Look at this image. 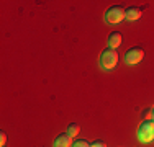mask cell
Returning a JSON list of instances; mask_svg holds the SVG:
<instances>
[{"instance_id": "ba28073f", "label": "cell", "mask_w": 154, "mask_h": 147, "mask_svg": "<svg viewBox=\"0 0 154 147\" xmlns=\"http://www.w3.org/2000/svg\"><path fill=\"white\" fill-rule=\"evenodd\" d=\"M67 132L72 136V137H75V136L80 132V126H79V124H75V123H74V124H71V126H69V131H67Z\"/></svg>"}, {"instance_id": "7a4b0ae2", "label": "cell", "mask_w": 154, "mask_h": 147, "mask_svg": "<svg viewBox=\"0 0 154 147\" xmlns=\"http://www.w3.org/2000/svg\"><path fill=\"white\" fill-rule=\"evenodd\" d=\"M116 64H118V52H116V49H112V47L105 49L100 56V65L103 69H107V70H110Z\"/></svg>"}, {"instance_id": "6da1fadb", "label": "cell", "mask_w": 154, "mask_h": 147, "mask_svg": "<svg viewBox=\"0 0 154 147\" xmlns=\"http://www.w3.org/2000/svg\"><path fill=\"white\" fill-rule=\"evenodd\" d=\"M138 139L141 142H151L154 139V121L146 119L138 128Z\"/></svg>"}, {"instance_id": "30bf717a", "label": "cell", "mask_w": 154, "mask_h": 147, "mask_svg": "<svg viewBox=\"0 0 154 147\" xmlns=\"http://www.w3.org/2000/svg\"><path fill=\"white\" fill-rule=\"evenodd\" d=\"M0 134H2V136H0V146L3 147V146H5V141H7V134H5L3 131L0 132Z\"/></svg>"}, {"instance_id": "8992f818", "label": "cell", "mask_w": 154, "mask_h": 147, "mask_svg": "<svg viewBox=\"0 0 154 147\" xmlns=\"http://www.w3.org/2000/svg\"><path fill=\"white\" fill-rule=\"evenodd\" d=\"M141 15H143V12L138 7H130V8L125 10V18L130 20V21H134V20H138V18H141Z\"/></svg>"}, {"instance_id": "52a82bcc", "label": "cell", "mask_w": 154, "mask_h": 147, "mask_svg": "<svg viewBox=\"0 0 154 147\" xmlns=\"http://www.w3.org/2000/svg\"><path fill=\"white\" fill-rule=\"evenodd\" d=\"M122 41H123V36H122V33H118V31H113L108 38V44H110L112 49H116V47L122 44Z\"/></svg>"}, {"instance_id": "9c48e42d", "label": "cell", "mask_w": 154, "mask_h": 147, "mask_svg": "<svg viewBox=\"0 0 154 147\" xmlns=\"http://www.w3.org/2000/svg\"><path fill=\"white\" fill-rule=\"evenodd\" d=\"M72 147H92V144H89L87 141H82V139H80V141H75L74 144H72Z\"/></svg>"}, {"instance_id": "8fae6325", "label": "cell", "mask_w": 154, "mask_h": 147, "mask_svg": "<svg viewBox=\"0 0 154 147\" xmlns=\"http://www.w3.org/2000/svg\"><path fill=\"white\" fill-rule=\"evenodd\" d=\"M92 147H107V144H105L103 141H95L92 144Z\"/></svg>"}, {"instance_id": "277c9868", "label": "cell", "mask_w": 154, "mask_h": 147, "mask_svg": "<svg viewBox=\"0 0 154 147\" xmlns=\"http://www.w3.org/2000/svg\"><path fill=\"white\" fill-rule=\"evenodd\" d=\"M143 57H144V51H143L141 47H131V49H128L126 54H125V61H126V64H131V65L141 62Z\"/></svg>"}, {"instance_id": "3957f363", "label": "cell", "mask_w": 154, "mask_h": 147, "mask_svg": "<svg viewBox=\"0 0 154 147\" xmlns=\"http://www.w3.org/2000/svg\"><path fill=\"white\" fill-rule=\"evenodd\" d=\"M105 20H107V23L110 25H118L122 23L125 20V8L120 5L116 7H110L107 10V13H105Z\"/></svg>"}, {"instance_id": "5b68a950", "label": "cell", "mask_w": 154, "mask_h": 147, "mask_svg": "<svg viewBox=\"0 0 154 147\" xmlns=\"http://www.w3.org/2000/svg\"><path fill=\"white\" fill-rule=\"evenodd\" d=\"M54 147H72V136L69 132H62L56 137Z\"/></svg>"}, {"instance_id": "7c38bea8", "label": "cell", "mask_w": 154, "mask_h": 147, "mask_svg": "<svg viewBox=\"0 0 154 147\" xmlns=\"http://www.w3.org/2000/svg\"><path fill=\"white\" fill-rule=\"evenodd\" d=\"M152 121H154V108H152Z\"/></svg>"}]
</instances>
